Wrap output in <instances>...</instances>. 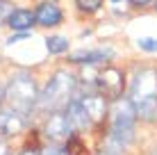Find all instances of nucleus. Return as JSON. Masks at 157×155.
<instances>
[{
    "mask_svg": "<svg viewBox=\"0 0 157 155\" xmlns=\"http://www.w3.org/2000/svg\"><path fill=\"white\" fill-rule=\"evenodd\" d=\"M0 103H2V91H0Z\"/></svg>",
    "mask_w": 157,
    "mask_h": 155,
    "instance_id": "obj_23",
    "label": "nucleus"
},
{
    "mask_svg": "<svg viewBox=\"0 0 157 155\" xmlns=\"http://www.w3.org/2000/svg\"><path fill=\"white\" fill-rule=\"evenodd\" d=\"M130 100H132L137 114L144 121H157V71L144 68L132 80L130 87Z\"/></svg>",
    "mask_w": 157,
    "mask_h": 155,
    "instance_id": "obj_1",
    "label": "nucleus"
},
{
    "mask_svg": "<svg viewBox=\"0 0 157 155\" xmlns=\"http://www.w3.org/2000/svg\"><path fill=\"white\" fill-rule=\"evenodd\" d=\"M0 155H7V144L0 139Z\"/></svg>",
    "mask_w": 157,
    "mask_h": 155,
    "instance_id": "obj_21",
    "label": "nucleus"
},
{
    "mask_svg": "<svg viewBox=\"0 0 157 155\" xmlns=\"http://www.w3.org/2000/svg\"><path fill=\"white\" fill-rule=\"evenodd\" d=\"M75 5H78L80 12L94 14V12H98V7L102 5V0H75Z\"/></svg>",
    "mask_w": 157,
    "mask_h": 155,
    "instance_id": "obj_15",
    "label": "nucleus"
},
{
    "mask_svg": "<svg viewBox=\"0 0 157 155\" xmlns=\"http://www.w3.org/2000/svg\"><path fill=\"white\" fill-rule=\"evenodd\" d=\"M46 48H48V52H52V55H59V52L68 50V41L64 39V37H48Z\"/></svg>",
    "mask_w": 157,
    "mask_h": 155,
    "instance_id": "obj_13",
    "label": "nucleus"
},
{
    "mask_svg": "<svg viewBox=\"0 0 157 155\" xmlns=\"http://www.w3.org/2000/svg\"><path fill=\"white\" fill-rule=\"evenodd\" d=\"M34 16H36V23L43 25V28H52V25L62 23V9L55 2H41L36 7Z\"/></svg>",
    "mask_w": 157,
    "mask_h": 155,
    "instance_id": "obj_8",
    "label": "nucleus"
},
{
    "mask_svg": "<svg viewBox=\"0 0 157 155\" xmlns=\"http://www.w3.org/2000/svg\"><path fill=\"white\" fill-rule=\"evenodd\" d=\"M12 5L7 2V0H0V25L5 23V21H9V16H12Z\"/></svg>",
    "mask_w": 157,
    "mask_h": 155,
    "instance_id": "obj_17",
    "label": "nucleus"
},
{
    "mask_svg": "<svg viewBox=\"0 0 157 155\" xmlns=\"http://www.w3.org/2000/svg\"><path fill=\"white\" fill-rule=\"evenodd\" d=\"M130 2H132L134 7H144V5H148L150 0H130Z\"/></svg>",
    "mask_w": 157,
    "mask_h": 155,
    "instance_id": "obj_19",
    "label": "nucleus"
},
{
    "mask_svg": "<svg viewBox=\"0 0 157 155\" xmlns=\"http://www.w3.org/2000/svg\"><path fill=\"white\" fill-rule=\"evenodd\" d=\"M114 57V52L109 48H100V50H80L71 57V62L75 64H98V62H107Z\"/></svg>",
    "mask_w": 157,
    "mask_h": 155,
    "instance_id": "obj_10",
    "label": "nucleus"
},
{
    "mask_svg": "<svg viewBox=\"0 0 157 155\" xmlns=\"http://www.w3.org/2000/svg\"><path fill=\"white\" fill-rule=\"evenodd\" d=\"M112 2H118V0H112Z\"/></svg>",
    "mask_w": 157,
    "mask_h": 155,
    "instance_id": "obj_24",
    "label": "nucleus"
},
{
    "mask_svg": "<svg viewBox=\"0 0 157 155\" xmlns=\"http://www.w3.org/2000/svg\"><path fill=\"white\" fill-rule=\"evenodd\" d=\"M66 114H68V119H71L73 128H86L91 123L89 114H86V110L82 105V100H71V103L66 105Z\"/></svg>",
    "mask_w": 157,
    "mask_h": 155,
    "instance_id": "obj_12",
    "label": "nucleus"
},
{
    "mask_svg": "<svg viewBox=\"0 0 157 155\" xmlns=\"http://www.w3.org/2000/svg\"><path fill=\"white\" fill-rule=\"evenodd\" d=\"M139 48L146 52H157V39H150V37H144V39H139L137 41Z\"/></svg>",
    "mask_w": 157,
    "mask_h": 155,
    "instance_id": "obj_16",
    "label": "nucleus"
},
{
    "mask_svg": "<svg viewBox=\"0 0 157 155\" xmlns=\"http://www.w3.org/2000/svg\"><path fill=\"white\" fill-rule=\"evenodd\" d=\"M82 105H84V110H86V114H89V119L91 121H102L105 119V112H107V105H105V96L102 94H89V96H82Z\"/></svg>",
    "mask_w": 157,
    "mask_h": 155,
    "instance_id": "obj_9",
    "label": "nucleus"
},
{
    "mask_svg": "<svg viewBox=\"0 0 157 155\" xmlns=\"http://www.w3.org/2000/svg\"><path fill=\"white\" fill-rule=\"evenodd\" d=\"M43 155H62V151H59V148H46V151H43Z\"/></svg>",
    "mask_w": 157,
    "mask_h": 155,
    "instance_id": "obj_18",
    "label": "nucleus"
},
{
    "mask_svg": "<svg viewBox=\"0 0 157 155\" xmlns=\"http://www.w3.org/2000/svg\"><path fill=\"white\" fill-rule=\"evenodd\" d=\"M98 94H102L107 100H118L123 94V73L114 66H107L96 76Z\"/></svg>",
    "mask_w": 157,
    "mask_h": 155,
    "instance_id": "obj_5",
    "label": "nucleus"
},
{
    "mask_svg": "<svg viewBox=\"0 0 157 155\" xmlns=\"http://www.w3.org/2000/svg\"><path fill=\"white\" fill-rule=\"evenodd\" d=\"M71 119H68V114L66 112H52L50 116H48V121H46V135L50 137V139H68V135H71Z\"/></svg>",
    "mask_w": 157,
    "mask_h": 155,
    "instance_id": "obj_6",
    "label": "nucleus"
},
{
    "mask_svg": "<svg viewBox=\"0 0 157 155\" xmlns=\"http://www.w3.org/2000/svg\"><path fill=\"white\" fill-rule=\"evenodd\" d=\"M73 91H75L73 76H71V73H66V71H57L55 76L48 80L43 94L39 96V105H41V107H50V110L64 107V105L71 103Z\"/></svg>",
    "mask_w": 157,
    "mask_h": 155,
    "instance_id": "obj_2",
    "label": "nucleus"
},
{
    "mask_svg": "<svg viewBox=\"0 0 157 155\" xmlns=\"http://www.w3.org/2000/svg\"><path fill=\"white\" fill-rule=\"evenodd\" d=\"M137 110H134L132 100H123L118 98L114 100V107H112V139L121 146L132 141L134 135V121H137Z\"/></svg>",
    "mask_w": 157,
    "mask_h": 155,
    "instance_id": "obj_3",
    "label": "nucleus"
},
{
    "mask_svg": "<svg viewBox=\"0 0 157 155\" xmlns=\"http://www.w3.org/2000/svg\"><path fill=\"white\" fill-rule=\"evenodd\" d=\"M5 98L9 100V105H12L14 110L23 112V114L30 112L36 103H39L34 80H32L30 76H25V73L14 76L12 80H9V84H7V94H5Z\"/></svg>",
    "mask_w": 157,
    "mask_h": 155,
    "instance_id": "obj_4",
    "label": "nucleus"
},
{
    "mask_svg": "<svg viewBox=\"0 0 157 155\" xmlns=\"http://www.w3.org/2000/svg\"><path fill=\"white\" fill-rule=\"evenodd\" d=\"M18 155H39V153H36V148H25V151L18 153Z\"/></svg>",
    "mask_w": 157,
    "mask_h": 155,
    "instance_id": "obj_20",
    "label": "nucleus"
},
{
    "mask_svg": "<svg viewBox=\"0 0 157 155\" xmlns=\"http://www.w3.org/2000/svg\"><path fill=\"white\" fill-rule=\"evenodd\" d=\"M23 128H25L23 112H18L14 107L0 112V132L2 135H18V132H23Z\"/></svg>",
    "mask_w": 157,
    "mask_h": 155,
    "instance_id": "obj_7",
    "label": "nucleus"
},
{
    "mask_svg": "<svg viewBox=\"0 0 157 155\" xmlns=\"http://www.w3.org/2000/svg\"><path fill=\"white\" fill-rule=\"evenodd\" d=\"M66 155H89L86 153V146L82 144L80 137H68V144H66Z\"/></svg>",
    "mask_w": 157,
    "mask_h": 155,
    "instance_id": "obj_14",
    "label": "nucleus"
},
{
    "mask_svg": "<svg viewBox=\"0 0 157 155\" xmlns=\"http://www.w3.org/2000/svg\"><path fill=\"white\" fill-rule=\"evenodd\" d=\"M7 23H9V28H12V30L25 32V30H30L32 25L36 23V16L32 14V12H28V9H14Z\"/></svg>",
    "mask_w": 157,
    "mask_h": 155,
    "instance_id": "obj_11",
    "label": "nucleus"
},
{
    "mask_svg": "<svg viewBox=\"0 0 157 155\" xmlns=\"http://www.w3.org/2000/svg\"><path fill=\"white\" fill-rule=\"evenodd\" d=\"M98 155H112V153H98Z\"/></svg>",
    "mask_w": 157,
    "mask_h": 155,
    "instance_id": "obj_22",
    "label": "nucleus"
}]
</instances>
